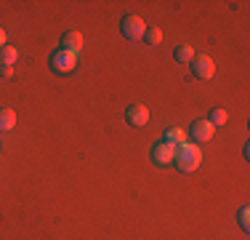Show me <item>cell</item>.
<instances>
[{"instance_id": "cell-1", "label": "cell", "mask_w": 250, "mask_h": 240, "mask_svg": "<svg viewBox=\"0 0 250 240\" xmlns=\"http://www.w3.org/2000/svg\"><path fill=\"white\" fill-rule=\"evenodd\" d=\"M202 163V149L197 147L194 142H184V144H178L176 147V158H173V166L178 168V171H184V173H192V171H197Z\"/></svg>"}, {"instance_id": "cell-2", "label": "cell", "mask_w": 250, "mask_h": 240, "mask_svg": "<svg viewBox=\"0 0 250 240\" xmlns=\"http://www.w3.org/2000/svg\"><path fill=\"white\" fill-rule=\"evenodd\" d=\"M48 64L56 75H69V72L77 67V53H69V51H62V48H59V51L51 53Z\"/></svg>"}, {"instance_id": "cell-3", "label": "cell", "mask_w": 250, "mask_h": 240, "mask_svg": "<svg viewBox=\"0 0 250 240\" xmlns=\"http://www.w3.org/2000/svg\"><path fill=\"white\" fill-rule=\"evenodd\" d=\"M120 32L128 40H141V38H144V32H146V22L141 19V16H136V14H128L120 22Z\"/></svg>"}, {"instance_id": "cell-4", "label": "cell", "mask_w": 250, "mask_h": 240, "mask_svg": "<svg viewBox=\"0 0 250 240\" xmlns=\"http://www.w3.org/2000/svg\"><path fill=\"white\" fill-rule=\"evenodd\" d=\"M189 64H192V72L200 80H210V77L216 75V64H213V59L205 56V53H194V59Z\"/></svg>"}, {"instance_id": "cell-5", "label": "cell", "mask_w": 250, "mask_h": 240, "mask_svg": "<svg viewBox=\"0 0 250 240\" xmlns=\"http://www.w3.org/2000/svg\"><path fill=\"white\" fill-rule=\"evenodd\" d=\"M173 158H176V144H170V142H157L152 147V160L157 166H170L173 163Z\"/></svg>"}, {"instance_id": "cell-6", "label": "cell", "mask_w": 250, "mask_h": 240, "mask_svg": "<svg viewBox=\"0 0 250 240\" xmlns=\"http://www.w3.org/2000/svg\"><path fill=\"white\" fill-rule=\"evenodd\" d=\"M125 123L133 125V128H141V125L149 123V110H146L144 104H130L128 110H125Z\"/></svg>"}, {"instance_id": "cell-7", "label": "cell", "mask_w": 250, "mask_h": 240, "mask_svg": "<svg viewBox=\"0 0 250 240\" xmlns=\"http://www.w3.org/2000/svg\"><path fill=\"white\" fill-rule=\"evenodd\" d=\"M189 134H192V142H194V144H197V142H210L213 134H216V128H213L208 120H194Z\"/></svg>"}, {"instance_id": "cell-8", "label": "cell", "mask_w": 250, "mask_h": 240, "mask_svg": "<svg viewBox=\"0 0 250 240\" xmlns=\"http://www.w3.org/2000/svg\"><path fill=\"white\" fill-rule=\"evenodd\" d=\"M59 48H62V51H69V53H77V51L83 48V35L77 32V29L64 32L62 40H59Z\"/></svg>"}, {"instance_id": "cell-9", "label": "cell", "mask_w": 250, "mask_h": 240, "mask_svg": "<svg viewBox=\"0 0 250 240\" xmlns=\"http://www.w3.org/2000/svg\"><path fill=\"white\" fill-rule=\"evenodd\" d=\"M16 59H19V51H16L14 46H3V48H0V64H3V67H14Z\"/></svg>"}, {"instance_id": "cell-10", "label": "cell", "mask_w": 250, "mask_h": 240, "mask_svg": "<svg viewBox=\"0 0 250 240\" xmlns=\"http://www.w3.org/2000/svg\"><path fill=\"white\" fill-rule=\"evenodd\" d=\"M16 125V112L8 110V107H3L0 110V131H11Z\"/></svg>"}, {"instance_id": "cell-11", "label": "cell", "mask_w": 250, "mask_h": 240, "mask_svg": "<svg viewBox=\"0 0 250 240\" xmlns=\"http://www.w3.org/2000/svg\"><path fill=\"white\" fill-rule=\"evenodd\" d=\"M173 56H176V62H178V64H189V62L194 59V48L184 43V46H178V48H176Z\"/></svg>"}, {"instance_id": "cell-12", "label": "cell", "mask_w": 250, "mask_h": 240, "mask_svg": "<svg viewBox=\"0 0 250 240\" xmlns=\"http://www.w3.org/2000/svg\"><path fill=\"white\" fill-rule=\"evenodd\" d=\"M226 120H229V115H226V110H221V107H216V110H210V118H208V123H210L213 128H218V125H226Z\"/></svg>"}, {"instance_id": "cell-13", "label": "cell", "mask_w": 250, "mask_h": 240, "mask_svg": "<svg viewBox=\"0 0 250 240\" xmlns=\"http://www.w3.org/2000/svg\"><path fill=\"white\" fill-rule=\"evenodd\" d=\"M165 142H170V144H176V147H178V144L187 142V134H184L181 128H168V131H165Z\"/></svg>"}, {"instance_id": "cell-14", "label": "cell", "mask_w": 250, "mask_h": 240, "mask_svg": "<svg viewBox=\"0 0 250 240\" xmlns=\"http://www.w3.org/2000/svg\"><path fill=\"white\" fill-rule=\"evenodd\" d=\"M144 40H146L149 46H160V40H163V32H160V27H146Z\"/></svg>"}, {"instance_id": "cell-15", "label": "cell", "mask_w": 250, "mask_h": 240, "mask_svg": "<svg viewBox=\"0 0 250 240\" xmlns=\"http://www.w3.org/2000/svg\"><path fill=\"white\" fill-rule=\"evenodd\" d=\"M237 221H240V227H242V230H250V208L248 206H242L240 208V214H237Z\"/></svg>"}, {"instance_id": "cell-16", "label": "cell", "mask_w": 250, "mask_h": 240, "mask_svg": "<svg viewBox=\"0 0 250 240\" xmlns=\"http://www.w3.org/2000/svg\"><path fill=\"white\" fill-rule=\"evenodd\" d=\"M0 75H3V77H11V75H14V67H0Z\"/></svg>"}, {"instance_id": "cell-17", "label": "cell", "mask_w": 250, "mask_h": 240, "mask_svg": "<svg viewBox=\"0 0 250 240\" xmlns=\"http://www.w3.org/2000/svg\"><path fill=\"white\" fill-rule=\"evenodd\" d=\"M3 46H5V29L0 27V48H3Z\"/></svg>"}]
</instances>
